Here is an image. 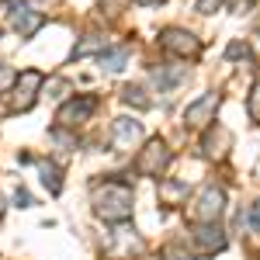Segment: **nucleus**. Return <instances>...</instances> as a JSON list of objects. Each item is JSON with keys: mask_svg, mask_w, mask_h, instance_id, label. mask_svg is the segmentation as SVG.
Wrapping results in <instances>:
<instances>
[{"mask_svg": "<svg viewBox=\"0 0 260 260\" xmlns=\"http://www.w3.org/2000/svg\"><path fill=\"white\" fill-rule=\"evenodd\" d=\"M250 115H253V118L260 121V87L253 90V94H250Z\"/></svg>", "mask_w": 260, "mask_h": 260, "instance_id": "obj_19", "label": "nucleus"}, {"mask_svg": "<svg viewBox=\"0 0 260 260\" xmlns=\"http://www.w3.org/2000/svg\"><path fill=\"white\" fill-rule=\"evenodd\" d=\"M184 77H187V70H184V66H174V70H170V66H160V70H153V80L160 83V90H170V87H177Z\"/></svg>", "mask_w": 260, "mask_h": 260, "instance_id": "obj_11", "label": "nucleus"}, {"mask_svg": "<svg viewBox=\"0 0 260 260\" xmlns=\"http://www.w3.org/2000/svg\"><path fill=\"white\" fill-rule=\"evenodd\" d=\"M94 212L108 222H125L132 215V187L125 180H101V184H94Z\"/></svg>", "mask_w": 260, "mask_h": 260, "instance_id": "obj_1", "label": "nucleus"}, {"mask_svg": "<svg viewBox=\"0 0 260 260\" xmlns=\"http://www.w3.org/2000/svg\"><path fill=\"white\" fill-rule=\"evenodd\" d=\"M191 240H194V246H198V253H215V250H222L225 246V236H222L219 225H201V229H194L191 233Z\"/></svg>", "mask_w": 260, "mask_h": 260, "instance_id": "obj_10", "label": "nucleus"}, {"mask_svg": "<svg viewBox=\"0 0 260 260\" xmlns=\"http://www.w3.org/2000/svg\"><path fill=\"white\" fill-rule=\"evenodd\" d=\"M11 28L21 39H28V35H35L42 28V14L28 7V0H11Z\"/></svg>", "mask_w": 260, "mask_h": 260, "instance_id": "obj_4", "label": "nucleus"}, {"mask_svg": "<svg viewBox=\"0 0 260 260\" xmlns=\"http://www.w3.org/2000/svg\"><path fill=\"white\" fill-rule=\"evenodd\" d=\"M222 0H198V11L201 14H212V11H219Z\"/></svg>", "mask_w": 260, "mask_h": 260, "instance_id": "obj_18", "label": "nucleus"}, {"mask_svg": "<svg viewBox=\"0 0 260 260\" xmlns=\"http://www.w3.org/2000/svg\"><path fill=\"white\" fill-rule=\"evenodd\" d=\"M11 80H14V73H11V70H7V66L0 62V90H4V87H7Z\"/></svg>", "mask_w": 260, "mask_h": 260, "instance_id": "obj_22", "label": "nucleus"}, {"mask_svg": "<svg viewBox=\"0 0 260 260\" xmlns=\"http://www.w3.org/2000/svg\"><path fill=\"white\" fill-rule=\"evenodd\" d=\"M94 49H101V52H104V39H101V35H87V42L73 49V59H80V56H87V52H94Z\"/></svg>", "mask_w": 260, "mask_h": 260, "instance_id": "obj_15", "label": "nucleus"}, {"mask_svg": "<svg viewBox=\"0 0 260 260\" xmlns=\"http://www.w3.org/2000/svg\"><path fill=\"white\" fill-rule=\"evenodd\" d=\"M136 4H160V0H136Z\"/></svg>", "mask_w": 260, "mask_h": 260, "instance_id": "obj_23", "label": "nucleus"}, {"mask_svg": "<svg viewBox=\"0 0 260 260\" xmlns=\"http://www.w3.org/2000/svg\"><path fill=\"white\" fill-rule=\"evenodd\" d=\"M42 87V73L39 70H24L18 77V87L11 94V111H28L35 104V90Z\"/></svg>", "mask_w": 260, "mask_h": 260, "instance_id": "obj_2", "label": "nucleus"}, {"mask_svg": "<svg viewBox=\"0 0 260 260\" xmlns=\"http://www.w3.org/2000/svg\"><path fill=\"white\" fill-rule=\"evenodd\" d=\"M250 229H253V233H260V201L253 205V212H250Z\"/></svg>", "mask_w": 260, "mask_h": 260, "instance_id": "obj_21", "label": "nucleus"}, {"mask_svg": "<svg viewBox=\"0 0 260 260\" xmlns=\"http://www.w3.org/2000/svg\"><path fill=\"white\" fill-rule=\"evenodd\" d=\"M39 170H42V184L52 191V194H59V187H62V180H59V167L56 163H39Z\"/></svg>", "mask_w": 260, "mask_h": 260, "instance_id": "obj_13", "label": "nucleus"}, {"mask_svg": "<svg viewBox=\"0 0 260 260\" xmlns=\"http://www.w3.org/2000/svg\"><path fill=\"white\" fill-rule=\"evenodd\" d=\"M170 163V149L163 146L160 139H153L146 149L139 153V160H136V170L139 174H146V177H160V170Z\"/></svg>", "mask_w": 260, "mask_h": 260, "instance_id": "obj_3", "label": "nucleus"}, {"mask_svg": "<svg viewBox=\"0 0 260 260\" xmlns=\"http://www.w3.org/2000/svg\"><path fill=\"white\" fill-rule=\"evenodd\" d=\"M14 201H18L21 208H28V205H31V194H28L24 187H18V191H14Z\"/></svg>", "mask_w": 260, "mask_h": 260, "instance_id": "obj_20", "label": "nucleus"}, {"mask_svg": "<svg viewBox=\"0 0 260 260\" xmlns=\"http://www.w3.org/2000/svg\"><path fill=\"white\" fill-rule=\"evenodd\" d=\"M222 201H225V194H222L215 184H208L205 191H201V198H198V208L191 212L198 222H215L222 215Z\"/></svg>", "mask_w": 260, "mask_h": 260, "instance_id": "obj_6", "label": "nucleus"}, {"mask_svg": "<svg viewBox=\"0 0 260 260\" xmlns=\"http://www.w3.org/2000/svg\"><path fill=\"white\" fill-rule=\"evenodd\" d=\"M125 101H128V104H136V108H149V101L142 98L139 87H125Z\"/></svg>", "mask_w": 260, "mask_h": 260, "instance_id": "obj_16", "label": "nucleus"}, {"mask_svg": "<svg viewBox=\"0 0 260 260\" xmlns=\"http://www.w3.org/2000/svg\"><path fill=\"white\" fill-rule=\"evenodd\" d=\"M0 215H4V201H0Z\"/></svg>", "mask_w": 260, "mask_h": 260, "instance_id": "obj_24", "label": "nucleus"}, {"mask_svg": "<svg viewBox=\"0 0 260 260\" xmlns=\"http://www.w3.org/2000/svg\"><path fill=\"white\" fill-rule=\"evenodd\" d=\"M49 4H52V0H49Z\"/></svg>", "mask_w": 260, "mask_h": 260, "instance_id": "obj_25", "label": "nucleus"}, {"mask_svg": "<svg viewBox=\"0 0 260 260\" xmlns=\"http://www.w3.org/2000/svg\"><path fill=\"white\" fill-rule=\"evenodd\" d=\"M160 39H163V49H170V52H177V56H198V52H201V42L194 39L191 31H180V28H167Z\"/></svg>", "mask_w": 260, "mask_h": 260, "instance_id": "obj_7", "label": "nucleus"}, {"mask_svg": "<svg viewBox=\"0 0 260 260\" xmlns=\"http://www.w3.org/2000/svg\"><path fill=\"white\" fill-rule=\"evenodd\" d=\"M229 56H233V59H246V56H250V49H246V42H233V45H229Z\"/></svg>", "mask_w": 260, "mask_h": 260, "instance_id": "obj_17", "label": "nucleus"}, {"mask_svg": "<svg viewBox=\"0 0 260 260\" xmlns=\"http://www.w3.org/2000/svg\"><path fill=\"white\" fill-rule=\"evenodd\" d=\"M160 194H163L167 205H180V198H187V184H184V180H163Z\"/></svg>", "mask_w": 260, "mask_h": 260, "instance_id": "obj_12", "label": "nucleus"}, {"mask_svg": "<svg viewBox=\"0 0 260 260\" xmlns=\"http://www.w3.org/2000/svg\"><path fill=\"white\" fill-rule=\"evenodd\" d=\"M215 108H219V94H205L201 101L194 104H187V111H184V121L191 125V128H205L212 115H215Z\"/></svg>", "mask_w": 260, "mask_h": 260, "instance_id": "obj_8", "label": "nucleus"}, {"mask_svg": "<svg viewBox=\"0 0 260 260\" xmlns=\"http://www.w3.org/2000/svg\"><path fill=\"white\" fill-rule=\"evenodd\" d=\"M94 108H98V101L94 98H73V101H66L59 108V125H66V128H77V125H83V121L94 115Z\"/></svg>", "mask_w": 260, "mask_h": 260, "instance_id": "obj_5", "label": "nucleus"}, {"mask_svg": "<svg viewBox=\"0 0 260 260\" xmlns=\"http://www.w3.org/2000/svg\"><path fill=\"white\" fill-rule=\"evenodd\" d=\"M142 139V125L132 118H118L111 125V142H115V149H136Z\"/></svg>", "mask_w": 260, "mask_h": 260, "instance_id": "obj_9", "label": "nucleus"}, {"mask_svg": "<svg viewBox=\"0 0 260 260\" xmlns=\"http://www.w3.org/2000/svg\"><path fill=\"white\" fill-rule=\"evenodd\" d=\"M125 59H128V49H125V45H121V49H111V52H101V66H108L111 73L121 70V62H125Z\"/></svg>", "mask_w": 260, "mask_h": 260, "instance_id": "obj_14", "label": "nucleus"}]
</instances>
